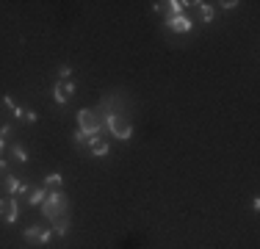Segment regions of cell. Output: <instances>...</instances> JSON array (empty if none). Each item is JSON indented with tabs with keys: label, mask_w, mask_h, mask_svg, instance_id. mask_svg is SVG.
I'll return each mask as SVG.
<instances>
[{
	"label": "cell",
	"mask_w": 260,
	"mask_h": 249,
	"mask_svg": "<svg viewBox=\"0 0 260 249\" xmlns=\"http://www.w3.org/2000/svg\"><path fill=\"white\" fill-rule=\"evenodd\" d=\"M45 185H47V189H58V185H61V174H58V172H53V174H47V180H45Z\"/></svg>",
	"instance_id": "5bb4252c"
},
{
	"label": "cell",
	"mask_w": 260,
	"mask_h": 249,
	"mask_svg": "<svg viewBox=\"0 0 260 249\" xmlns=\"http://www.w3.org/2000/svg\"><path fill=\"white\" fill-rule=\"evenodd\" d=\"M6 191H9V197H11V194H20V191H28V185L22 183L20 177H9L6 180Z\"/></svg>",
	"instance_id": "ba28073f"
},
{
	"label": "cell",
	"mask_w": 260,
	"mask_h": 249,
	"mask_svg": "<svg viewBox=\"0 0 260 249\" xmlns=\"http://www.w3.org/2000/svg\"><path fill=\"white\" fill-rule=\"evenodd\" d=\"M11 152H14V158H17V161H22V164L28 161V152H25V149H22L20 144H14V147H11Z\"/></svg>",
	"instance_id": "2e32d148"
},
{
	"label": "cell",
	"mask_w": 260,
	"mask_h": 249,
	"mask_svg": "<svg viewBox=\"0 0 260 249\" xmlns=\"http://www.w3.org/2000/svg\"><path fill=\"white\" fill-rule=\"evenodd\" d=\"M91 141H94V136H86L83 130H78V133H75V147H78V149L91 147Z\"/></svg>",
	"instance_id": "4fadbf2b"
},
{
	"label": "cell",
	"mask_w": 260,
	"mask_h": 249,
	"mask_svg": "<svg viewBox=\"0 0 260 249\" xmlns=\"http://www.w3.org/2000/svg\"><path fill=\"white\" fill-rule=\"evenodd\" d=\"M50 238H53V230L42 227V224H34V227L25 230V241H28V244H47Z\"/></svg>",
	"instance_id": "277c9868"
},
{
	"label": "cell",
	"mask_w": 260,
	"mask_h": 249,
	"mask_svg": "<svg viewBox=\"0 0 260 249\" xmlns=\"http://www.w3.org/2000/svg\"><path fill=\"white\" fill-rule=\"evenodd\" d=\"M6 169V161H0V172H3Z\"/></svg>",
	"instance_id": "ffe728a7"
},
{
	"label": "cell",
	"mask_w": 260,
	"mask_h": 249,
	"mask_svg": "<svg viewBox=\"0 0 260 249\" xmlns=\"http://www.w3.org/2000/svg\"><path fill=\"white\" fill-rule=\"evenodd\" d=\"M103 124H105V128H108L119 141H127L130 136H133V124L127 122L125 114H105V116H103Z\"/></svg>",
	"instance_id": "7a4b0ae2"
},
{
	"label": "cell",
	"mask_w": 260,
	"mask_h": 249,
	"mask_svg": "<svg viewBox=\"0 0 260 249\" xmlns=\"http://www.w3.org/2000/svg\"><path fill=\"white\" fill-rule=\"evenodd\" d=\"M197 6H200V11H202V20H205V22L213 20V9H210L208 3H197Z\"/></svg>",
	"instance_id": "9a60e30c"
},
{
	"label": "cell",
	"mask_w": 260,
	"mask_h": 249,
	"mask_svg": "<svg viewBox=\"0 0 260 249\" xmlns=\"http://www.w3.org/2000/svg\"><path fill=\"white\" fill-rule=\"evenodd\" d=\"M3 147H6V139H3V136H0V152H3Z\"/></svg>",
	"instance_id": "d6986e66"
},
{
	"label": "cell",
	"mask_w": 260,
	"mask_h": 249,
	"mask_svg": "<svg viewBox=\"0 0 260 249\" xmlns=\"http://www.w3.org/2000/svg\"><path fill=\"white\" fill-rule=\"evenodd\" d=\"M166 28L169 30H175V34H185V30H191V20L188 17H169V20H166Z\"/></svg>",
	"instance_id": "52a82bcc"
},
{
	"label": "cell",
	"mask_w": 260,
	"mask_h": 249,
	"mask_svg": "<svg viewBox=\"0 0 260 249\" xmlns=\"http://www.w3.org/2000/svg\"><path fill=\"white\" fill-rule=\"evenodd\" d=\"M78 124H80V130H83L86 136H100V130L105 128L103 124V116L97 114L94 108H83L78 114Z\"/></svg>",
	"instance_id": "3957f363"
},
{
	"label": "cell",
	"mask_w": 260,
	"mask_h": 249,
	"mask_svg": "<svg viewBox=\"0 0 260 249\" xmlns=\"http://www.w3.org/2000/svg\"><path fill=\"white\" fill-rule=\"evenodd\" d=\"M39 208H42V213H45L47 222H55V219L70 213V199H67V194H61V191H53V194L45 197V202H42Z\"/></svg>",
	"instance_id": "6da1fadb"
},
{
	"label": "cell",
	"mask_w": 260,
	"mask_h": 249,
	"mask_svg": "<svg viewBox=\"0 0 260 249\" xmlns=\"http://www.w3.org/2000/svg\"><path fill=\"white\" fill-rule=\"evenodd\" d=\"M45 189H30L28 191V205H42V202H45Z\"/></svg>",
	"instance_id": "7c38bea8"
},
{
	"label": "cell",
	"mask_w": 260,
	"mask_h": 249,
	"mask_svg": "<svg viewBox=\"0 0 260 249\" xmlns=\"http://www.w3.org/2000/svg\"><path fill=\"white\" fill-rule=\"evenodd\" d=\"M70 233V216H61L53 222V235H67Z\"/></svg>",
	"instance_id": "9c48e42d"
},
{
	"label": "cell",
	"mask_w": 260,
	"mask_h": 249,
	"mask_svg": "<svg viewBox=\"0 0 260 249\" xmlns=\"http://www.w3.org/2000/svg\"><path fill=\"white\" fill-rule=\"evenodd\" d=\"M58 75H61V80H70V75H72V70H70V67H58Z\"/></svg>",
	"instance_id": "ac0fdd59"
},
{
	"label": "cell",
	"mask_w": 260,
	"mask_h": 249,
	"mask_svg": "<svg viewBox=\"0 0 260 249\" xmlns=\"http://www.w3.org/2000/svg\"><path fill=\"white\" fill-rule=\"evenodd\" d=\"M0 219L17 222V199L14 197H0Z\"/></svg>",
	"instance_id": "5b68a950"
},
{
	"label": "cell",
	"mask_w": 260,
	"mask_h": 249,
	"mask_svg": "<svg viewBox=\"0 0 260 249\" xmlns=\"http://www.w3.org/2000/svg\"><path fill=\"white\" fill-rule=\"evenodd\" d=\"M14 116H17V119H22L25 124H34L36 119H39V116H36L30 108H17V111H14Z\"/></svg>",
	"instance_id": "30bf717a"
},
{
	"label": "cell",
	"mask_w": 260,
	"mask_h": 249,
	"mask_svg": "<svg viewBox=\"0 0 260 249\" xmlns=\"http://www.w3.org/2000/svg\"><path fill=\"white\" fill-rule=\"evenodd\" d=\"M72 95H75V86H72L70 80H58V83H55L53 97H55V103H58V105H64V103H67V100H70Z\"/></svg>",
	"instance_id": "8992f818"
},
{
	"label": "cell",
	"mask_w": 260,
	"mask_h": 249,
	"mask_svg": "<svg viewBox=\"0 0 260 249\" xmlns=\"http://www.w3.org/2000/svg\"><path fill=\"white\" fill-rule=\"evenodd\" d=\"M91 152H94V155H105V152H108V141H105V139H100V136H94V141H91Z\"/></svg>",
	"instance_id": "8fae6325"
},
{
	"label": "cell",
	"mask_w": 260,
	"mask_h": 249,
	"mask_svg": "<svg viewBox=\"0 0 260 249\" xmlns=\"http://www.w3.org/2000/svg\"><path fill=\"white\" fill-rule=\"evenodd\" d=\"M3 103H6V108H11V111H17V108H20V105L14 103V97H11V95H6V97H3Z\"/></svg>",
	"instance_id": "e0dca14e"
}]
</instances>
